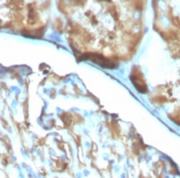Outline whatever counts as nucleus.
<instances>
[{
    "label": "nucleus",
    "instance_id": "obj_1",
    "mask_svg": "<svg viewBox=\"0 0 180 178\" xmlns=\"http://www.w3.org/2000/svg\"><path fill=\"white\" fill-rule=\"evenodd\" d=\"M82 58L90 59L95 63L99 64V65L105 68H113L115 66L113 62L105 58L102 55L99 54H88L84 55V57H83Z\"/></svg>",
    "mask_w": 180,
    "mask_h": 178
},
{
    "label": "nucleus",
    "instance_id": "obj_2",
    "mask_svg": "<svg viewBox=\"0 0 180 178\" xmlns=\"http://www.w3.org/2000/svg\"><path fill=\"white\" fill-rule=\"evenodd\" d=\"M141 74L137 71L136 72L133 73L131 79H133V82L136 88H137V90L141 92H144L147 91V88L145 85V82L143 81L142 77H141Z\"/></svg>",
    "mask_w": 180,
    "mask_h": 178
}]
</instances>
